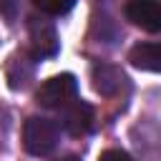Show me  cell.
Segmentation results:
<instances>
[{
  "label": "cell",
  "mask_w": 161,
  "mask_h": 161,
  "mask_svg": "<svg viewBox=\"0 0 161 161\" xmlns=\"http://www.w3.org/2000/svg\"><path fill=\"white\" fill-rule=\"evenodd\" d=\"M60 143V126L45 116H30L23 126V146L33 156H48Z\"/></svg>",
  "instance_id": "1"
},
{
  "label": "cell",
  "mask_w": 161,
  "mask_h": 161,
  "mask_svg": "<svg viewBox=\"0 0 161 161\" xmlns=\"http://www.w3.org/2000/svg\"><path fill=\"white\" fill-rule=\"evenodd\" d=\"M78 93V80L73 73H60L48 78L38 93H35V103L43 108H63L65 103H70Z\"/></svg>",
  "instance_id": "2"
},
{
  "label": "cell",
  "mask_w": 161,
  "mask_h": 161,
  "mask_svg": "<svg viewBox=\"0 0 161 161\" xmlns=\"http://www.w3.org/2000/svg\"><path fill=\"white\" fill-rule=\"evenodd\" d=\"M28 30H30V53H33L35 60L58 55L60 38H58L55 25H53L48 18H43V15H33L30 23H28Z\"/></svg>",
  "instance_id": "3"
},
{
  "label": "cell",
  "mask_w": 161,
  "mask_h": 161,
  "mask_svg": "<svg viewBox=\"0 0 161 161\" xmlns=\"http://www.w3.org/2000/svg\"><path fill=\"white\" fill-rule=\"evenodd\" d=\"M91 78H93V88L101 93V96H121L131 88V80L128 75L118 68V65H111V63H96L93 70H91Z\"/></svg>",
  "instance_id": "4"
},
{
  "label": "cell",
  "mask_w": 161,
  "mask_h": 161,
  "mask_svg": "<svg viewBox=\"0 0 161 161\" xmlns=\"http://www.w3.org/2000/svg\"><path fill=\"white\" fill-rule=\"evenodd\" d=\"M126 18L146 33H161V0H128Z\"/></svg>",
  "instance_id": "5"
},
{
  "label": "cell",
  "mask_w": 161,
  "mask_h": 161,
  "mask_svg": "<svg viewBox=\"0 0 161 161\" xmlns=\"http://www.w3.org/2000/svg\"><path fill=\"white\" fill-rule=\"evenodd\" d=\"M58 121H60V126H63L70 136H86V133L93 128V108H91L86 101L65 103Z\"/></svg>",
  "instance_id": "6"
},
{
  "label": "cell",
  "mask_w": 161,
  "mask_h": 161,
  "mask_svg": "<svg viewBox=\"0 0 161 161\" xmlns=\"http://www.w3.org/2000/svg\"><path fill=\"white\" fill-rule=\"evenodd\" d=\"M131 65L148 73H161V43H136L128 53Z\"/></svg>",
  "instance_id": "7"
},
{
  "label": "cell",
  "mask_w": 161,
  "mask_h": 161,
  "mask_svg": "<svg viewBox=\"0 0 161 161\" xmlns=\"http://www.w3.org/2000/svg\"><path fill=\"white\" fill-rule=\"evenodd\" d=\"M33 70H35V65H33V60H30L25 53L13 55L10 63H8V86H10L13 91L25 88L28 80L33 78Z\"/></svg>",
  "instance_id": "8"
},
{
  "label": "cell",
  "mask_w": 161,
  "mask_h": 161,
  "mask_svg": "<svg viewBox=\"0 0 161 161\" xmlns=\"http://www.w3.org/2000/svg\"><path fill=\"white\" fill-rule=\"evenodd\" d=\"M35 8H40V13L45 15H65L68 10H73L75 0H33Z\"/></svg>",
  "instance_id": "9"
},
{
  "label": "cell",
  "mask_w": 161,
  "mask_h": 161,
  "mask_svg": "<svg viewBox=\"0 0 161 161\" xmlns=\"http://www.w3.org/2000/svg\"><path fill=\"white\" fill-rule=\"evenodd\" d=\"M18 8H20V3H18V0H0V13H3V18H5L8 23H13V20H15Z\"/></svg>",
  "instance_id": "10"
},
{
  "label": "cell",
  "mask_w": 161,
  "mask_h": 161,
  "mask_svg": "<svg viewBox=\"0 0 161 161\" xmlns=\"http://www.w3.org/2000/svg\"><path fill=\"white\" fill-rule=\"evenodd\" d=\"M98 161H133V158L126 151H121V148H108V151H103L98 156Z\"/></svg>",
  "instance_id": "11"
},
{
  "label": "cell",
  "mask_w": 161,
  "mask_h": 161,
  "mask_svg": "<svg viewBox=\"0 0 161 161\" xmlns=\"http://www.w3.org/2000/svg\"><path fill=\"white\" fill-rule=\"evenodd\" d=\"M58 161H80V158H78V156H73V153H70V156H63V158H58Z\"/></svg>",
  "instance_id": "12"
}]
</instances>
